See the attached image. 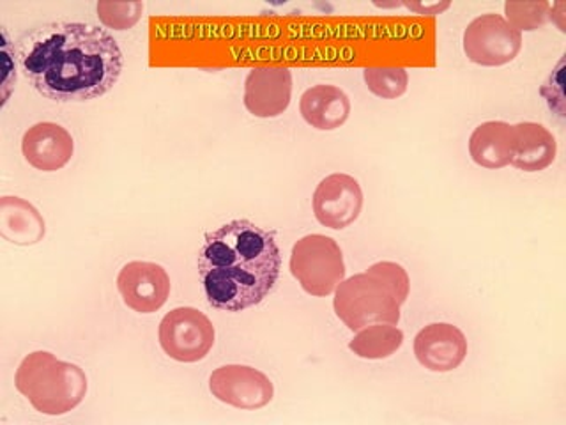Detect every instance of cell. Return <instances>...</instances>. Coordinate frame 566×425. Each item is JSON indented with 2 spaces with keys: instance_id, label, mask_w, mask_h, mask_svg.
Listing matches in <instances>:
<instances>
[{
  "instance_id": "d6986e66",
  "label": "cell",
  "mask_w": 566,
  "mask_h": 425,
  "mask_svg": "<svg viewBox=\"0 0 566 425\" xmlns=\"http://www.w3.org/2000/svg\"><path fill=\"white\" fill-rule=\"evenodd\" d=\"M363 79L368 91L382 100L402 96L409 85V75L403 68H365Z\"/></svg>"
},
{
  "instance_id": "cb8c5ba5",
  "label": "cell",
  "mask_w": 566,
  "mask_h": 425,
  "mask_svg": "<svg viewBox=\"0 0 566 425\" xmlns=\"http://www.w3.org/2000/svg\"><path fill=\"white\" fill-rule=\"evenodd\" d=\"M406 8L411 9L418 14H429V17H436V14L442 13L450 8V2H436V4H420V2H403Z\"/></svg>"
},
{
  "instance_id": "7402d4cb",
  "label": "cell",
  "mask_w": 566,
  "mask_h": 425,
  "mask_svg": "<svg viewBox=\"0 0 566 425\" xmlns=\"http://www.w3.org/2000/svg\"><path fill=\"white\" fill-rule=\"evenodd\" d=\"M542 96L547 97L548 106L556 111L557 114L565 115V100H563V61L559 66L554 70L553 75L548 76L544 87H542Z\"/></svg>"
},
{
  "instance_id": "e0dca14e",
  "label": "cell",
  "mask_w": 566,
  "mask_h": 425,
  "mask_svg": "<svg viewBox=\"0 0 566 425\" xmlns=\"http://www.w3.org/2000/svg\"><path fill=\"white\" fill-rule=\"evenodd\" d=\"M517 146L513 155V167L524 173H539L556 159L557 144L553 133L538 123L515 124Z\"/></svg>"
},
{
  "instance_id": "603a6c76",
  "label": "cell",
  "mask_w": 566,
  "mask_h": 425,
  "mask_svg": "<svg viewBox=\"0 0 566 425\" xmlns=\"http://www.w3.org/2000/svg\"><path fill=\"white\" fill-rule=\"evenodd\" d=\"M14 49L9 46L8 34L2 31V64H4V76H2V105L8 102L9 89L17 82V73H14V59L11 58Z\"/></svg>"
},
{
  "instance_id": "8fae6325",
  "label": "cell",
  "mask_w": 566,
  "mask_h": 425,
  "mask_svg": "<svg viewBox=\"0 0 566 425\" xmlns=\"http://www.w3.org/2000/svg\"><path fill=\"white\" fill-rule=\"evenodd\" d=\"M292 97V73L285 66L253 68L244 80V106L261 120L279 117Z\"/></svg>"
},
{
  "instance_id": "8992f818",
  "label": "cell",
  "mask_w": 566,
  "mask_h": 425,
  "mask_svg": "<svg viewBox=\"0 0 566 425\" xmlns=\"http://www.w3.org/2000/svg\"><path fill=\"white\" fill-rule=\"evenodd\" d=\"M161 350L181 363H195L208 356L214 345V326L211 319L193 309L179 307L161 319L158 330Z\"/></svg>"
},
{
  "instance_id": "5b68a950",
  "label": "cell",
  "mask_w": 566,
  "mask_h": 425,
  "mask_svg": "<svg viewBox=\"0 0 566 425\" xmlns=\"http://www.w3.org/2000/svg\"><path fill=\"white\" fill-rule=\"evenodd\" d=\"M291 273L312 297H329L345 280L344 253L335 239L324 235L301 238L291 253Z\"/></svg>"
},
{
  "instance_id": "7a4b0ae2",
  "label": "cell",
  "mask_w": 566,
  "mask_h": 425,
  "mask_svg": "<svg viewBox=\"0 0 566 425\" xmlns=\"http://www.w3.org/2000/svg\"><path fill=\"white\" fill-rule=\"evenodd\" d=\"M197 266L209 305L241 312L273 292L282 253L274 232L239 218L206 235Z\"/></svg>"
},
{
  "instance_id": "6da1fadb",
  "label": "cell",
  "mask_w": 566,
  "mask_h": 425,
  "mask_svg": "<svg viewBox=\"0 0 566 425\" xmlns=\"http://www.w3.org/2000/svg\"><path fill=\"white\" fill-rule=\"evenodd\" d=\"M23 75L57 103H84L114 89L123 52L114 35L93 23L50 22L20 34L13 46Z\"/></svg>"
},
{
  "instance_id": "ac0fdd59",
  "label": "cell",
  "mask_w": 566,
  "mask_h": 425,
  "mask_svg": "<svg viewBox=\"0 0 566 425\" xmlns=\"http://www.w3.org/2000/svg\"><path fill=\"white\" fill-rule=\"evenodd\" d=\"M403 344V332L397 324L377 323L361 328L349 342V350L365 360L389 359Z\"/></svg>"
},
{
  "instance_id": "52a82bcc",
  "label": "cell",
  "mask_w": 566,
  "mask_h": 425,
  "mask_svg": "<svg viewBox=\"0 0 566 425\" xmlns=\"http://www.w3.org/2000/svg\"><path fill=\"white\" fill-rule=\"evenodd\" d=\"M522 34L501 14L486 13L474 18L464 32V52L480 66H504L517 58Z\"/></svg>"
},
{
  "instance_id": "4fadbf2b",
  "label": "cell",
  "mask_w": 566,
  "mask_h": 425,
  "mask_svg": "<svg viewBox=\"0 0 566 425\" xmlns=\"http://www.w3.org/2000/svg\"><path fill=\"white\" fill-rule=\"evenodd\" d=\"M22 153L29 165L38 170L55 173L70 164L75 142L61 124L38 123L23 135Z\"/></svg>"
},
{
  "instance_id": "9a60e30c",
  "label": "cell",
  "mask_w": 566,
  "mask_h": 425,
  "mask_svg": "<svg viewBox=\"0 0 566 425\" xmlns=\"http://www.w3.org/2000/svg\"><path fill=\"white\" fill-rule=\"evenodd\" d=\"M300 112L312 128L332 132L349 120L350 100L340 87L315 85L301 96Z\"/></svg>"
},
{
  "instance_id": "ffe728a7",
  "label": "cell",
  "mask_w": 566,
  "mask_h": 425,
  "mask_svg": "<svg viewBox=\"0 0 566 425\" xmlns=\"http://www.w3.org/2000/svg\"><path fill=\"white\" fill-rule=\"evenodd\" d=\"M553 6L548 2H506L504 4V13H506V22L522 31H538L551 18Z\"/></svg>"
},
{
  "instance_id": "7c38bea8",
  "label": "cell",
  "mask_w": 566,
  "mask_h": 425,
  "mask_svg": "<svg viewBox=\"0 0 566 425\" xmlns=\"http://www.w3.org/2000/svg\"><path fill=\"white\" fill-rule=\"evenodd\" d=\"M415 354L421 367L429 371H455L468 356V339L453 324H429L416 335Z\"/></svg>"
},
{
  "instance_id": "3957f363",
  "label": "cell",
  "mask_w": 566,
  "mask_h": 425,
  "mask_svg": "<svg viewBox=\"0 0 566 425\" xmlns=\"http://www.w3.org/2000/svg\"><path fill=\"white\" fill-rule=\"evenodd\" d=\"M409 274L397 262H376L335 289V314L350 332L370 324H398L400 307L409 298Z\"/></svg>"
},
{
  "instance_id": "30bf717a",
  "label": "cell",
  "mask_w": 566,
  "mask_h": 425,
  "mask_svg": "<svg viewBox=\"0 0 566 425\" xmlns=\"http://www.w3.org/2000/svg\"><path fill=\"white\" fill-rule=\"evenodd\" d=\"M117 289L129 309L138 314H153L167 303L170 297V279L164 266L133 261L123 266L119 271Z\"/></svg>"
},
{
  "instance_id": "9c48e42d",
  "label": "cell",
  "mask_w": 566,
  "mask_h": 425,
  "mask_svg": "<svg viewBox=\"0 0 566 425\" xmlns=\"http://www.w3.org/2000/svg\"><path fill=\"white\" fill-rule=\"evenodd\" d=\"M312 206L321 226L333 230L345 229L361 215V186L349 174H332L318 183Z\"/></svg>"
},
{
  "instance_id": "277c9868",
  "label": "cell",
  "mask_w": 566,
  "mask_h": 425,
  "mask_svg": "<svg viewBox=\"0 0 566 425\" xmlns=\"http://www.w3.org/2000/svg\"><path fill=\"white\" fill-rule=\"evenodd\" d=\"M14 386L35 412L61 416L82 404L87 376L75 363L62 362L49 351H34L20 363Z\"/></svg>"
},
{
  "instance_id": "2e32d148",
  "label": "cell",
  "mask_w": 566,
  "mask_h": 425,
  "mask_svg": "<svg viewBox=\"0 0 566 425\" xmlns=\"http://www.w3.org/2000/svg\"><path fill=\"white\" fill-rule=\"evenodd\" d=\"M46 232L41 212L20 197L0 199V236L9 243L31 247L40 243Z\"/></svg>"
},
{
  "instance_id": "ba28073f",
  "label": "cell",
  "mask_w": 566,
  "mask_h": 425,
  "mask_svg": "<svg viewBox=\"0 0 566 425\" xmlns=\"http://www.w3.org/2000/svg\"><path fill=\"white\" fill-rule=\"evenodd\" d=\"M212 397L238 410H261L274 397L270 377L250 365H223L209 377Z\"/></svg>"
},
{
  "instance_id": "44dd1931",
  "label": "cell",
  "mask_w": 566,
  "mask_h": 425,
  "mask_svg": "<svg viewBox=\"0 0 566 425\" xmlns=\"http://www.w3.org/2000/svg\"><path fill=\"white\" fill-rule=\"evenodd\" d=\"M144 13V2L129 0V2H117V0H102L97 2V17L103 25L114 31H128L138 22Z\"/></svg>"
},
{
  "instance_id": "5bb4252c",
  "label": "cell",
  "mask_w": 566,
  "mask_h": 425,
  "mask_svg": "<svg viewBox=\"0 0 566 425\" xmlns=\"http://www.w3.org/2000/svg\"><path fill=\"white\" fill-rule=\"evenodd\" d=\"M517 146L515 126L504 121L480 124L469 138V155L483 168H503L512 164Z\"/></svg>"
}]
</instances>
